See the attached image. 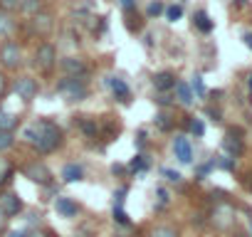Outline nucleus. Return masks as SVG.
Instances as JSON below:
<instances>
[{
	"label": "nucleus",
	"instance_id": "1",
	"mask_svg": "<svg viewBox=\"0 0 252 237\" xmlns=\"http://www.w3.org/2000/svg\"><path fill=\"white\" fill-rule=\"evenodd\" d=\"M23 139L37 156H50L64 144V134L52 118H35L32 124L23 129Z\"/></svg>",
	"mask_w": 252,
	"mask_h": 237
},
{
	"label": "nucleus",
	"instance_id": "2",
	"mask_svg": "<svg viewBox=\"0 0 252 237\" xmlns=\"http://www.w3.org/2000/svg\"><path fill=\"white\" fill-rule=\"evenodd\" d=\"M57 62H60V55H57V45L50 42V40H40L30 55V64L32 69L40 74V77H52L57 72Z\"/></svg>",
	"mask_w": 252,
	"mask_h": 237
},
{
	"label": "nucleus",
	"instance_id": "3",
	"mask_svg": "<svg viewBox=\"0 0 252 237\" xmlns=\"http://www.w3.org/2000/svg\"><path fill=\"white\" fill-rule=\"evenodd\" d=\"M55 91H57L64 101L77 104V101H84V99L89 96V84H87V79H82V77H60L57 84H55Z\"/></svg>",
	"mask_w": 252,
	"mask_h": 237
},
{
	"label": "nucleus",
	"instance_id": "4",
	"mask_svg": "<svg viewBox=\"0 0 252 237\" xmlns=\"http://www.w3.org/2000/svg\"><path fill=\"white\" fill-rule=\"evenodd\" d=\"M25 67V50L18 40L0 42V69L3 72H20Z\"/></svg>",
	"mask_w": 252,
	"mask_h": 237
},
{
	"label": "nucleus",
	"instance_id": "5",
	"mask_svg": "<svg viewBox=\"0 0 252 237\" xmlns=\"http://www.w3.org/2000/svg\"><path fill=\"white\" fill-rule=\"evenodd\" d=\"M10 89L25 106H30L40 94V79L35 74H18L15 79H10Z\"/></svg>",
	"mask_w": 252,
	"mask_h": 237
},
{
	"label": "nucleus",
	"instance_id": "6",
	"mask_svg": "<svg viewBox=\"0 0 252 237\" xmlns=\"http://www.w3.org/2000/svg\"><path fill=\"white\" fill-rule=\"evenodd\" d=\"M28 25L40 40H50L57 30V20H55V13L50 10V5L42 8L40 13H35L32 18H28Z\"/></svg>",
	"mask_w": 252,
	"mask_h": 237
},
{
	"label": "nucleus",
	"instance_id": "7",
	"mask_svg": "<svg viewBox=\"0 0 252 237\" xmlns=\"http://www.w3.org/2000/svg\"><path fill=\"white\" fill-rule=\"evenodd\" d=\"M20 171H23V176H25L30 183H37V185H42V188H47V185L55 180L52 168H50L42 158H32V161H28Z\"/></svg>",
	"mask_w": 252,
	"mask_h": 237
},
{
	"label": "nucleus",
	"instance_id": "8",
	"mask_svg": "<svg viewBox=\"0 0 252 237\" xmlns=\"http://www.w3.org/2000/svg\"><path fill=\"white\" fill-rule=\"evenodd\" d=\"M0 212H3L8 220L20 217L25 212V203H23L18 190H13V188H3V190H0Z\"/></svg>",
	"mask_w": 252,
	"mask_h": 237
},
{
	"label": "nucleus",
	"instance_id": "9",
	"mask_svg": "<svg viewBox=\"0 0 252 237\" xmlns=\"http://www.w3.org/2000/svg\"><path fill=\"white\" fill-rule=\"evenodd\" d=\"M57 69L62 72V77H82V79H87V77H89V62H87L84 57H79V55L60 57Z\"/></svg>",
	"mask_w": 252,
	"mask_h": 237
},
{
	"label": "nucleus",
	"instance_id": "10",
	"mask_svg": "<svg viewBox=\"0 0 252 237\" xmlns=\"http://www.w3.org/2000/svg\"><path fill=\"white\" fill-rule=\"evenodd\" d=\"M210 222L218 227V230H230L235 225V207L230 203H218L210 212Z\"/></svg>",
	"mask_w": 252,
	"mask_h": 237
},
{
	"label": "nucleus",
	"instance_id": "11",
	"mask_svg": "<svg viewBox=\"0 0 252 237\" xmlns=\"http://www.w3.org/2000/svg\"><path fill=\"white\" fill-rule=\"evenodd\" d=\"M171 146H173V156L181 163H193V144H190L188 136H183V134L173 136V144Z\"/></svg>",
	"mask_w": 252,
	"mask_h": 237
},
{
	"label": "nucleus",
	"instance_id": "12",
	"mask_svg": "<svg viewBox=\"0 0 252 237\" xmlns=\"http://www.w3.org/2000/svg\"><path fill=\"white\" fill-rule=\"evenodd\" d=\"M15 32H18L15 13L0 8V42H3V40H15Z\"/></svg>",
	"mask_w": 252,
	"mask_h": 237
},
{
	"label": "nucleus",
	"instance_id": "13",
	"mask_svg": "<svg viewBox=\"0 0 252 237\" xmlns=\"http://www.w3.org/2000/svg\"><path fill=\"white\" fill-rule=\"evenodd\" d=\"M55 210H57L62 217L69 220V217H77L82 207H79V203H77L74 198H69V195H60V198L55 200Z\"/></svg>",
	"mask_w": 252,
	"mask_h": 237
},
{
	"label": "nucleus",
	"instance_id": "14",
	"mask_svg": "<svg viewBox=\"0 0 252 237\" xmlns=\"http://www.w3.org/2000/svg\"><path fill=\"white\" fill-rule=\"evenodd\" d=\"M23 124V116H18L15 111H8V109H0V131H10L15 134Z\"/></svg>",
	"mask_w": 252,
	"mask_h": 237
},
{
	"label": "nucleus",
	"instance_id": "15",
	"mask_svg": "<svg viewBox=\"0 0 252 237\" xmlns=\"http://www.w3.org/2000/svg\"><path fill=\"white\" fill-rule=\"evenodd\" d=\"M109 89H111L114 99H119V101H129V96H131L129 84H126L121 77H109Z\"/></svg>",
	"mask_w": 252,
	"mask_h": 237
},
{
	"label": "nucleus",
	"instance_id": "16",
	"mask_svg": "<svg viewBox=\"0 0 252 237\" xmlns=\"http://www.w3.org/2000/svg\"><path fill=\"white\" fill-rule=\"evenodd\" d=\"M173 94H176V101H178L181 106H190V104L195 101V94H193L190 84H186V82H176Z\"/></svg>",
	"mask_w": 252,
	"mask_h": 237
},
{
	"label": "nucleus",
	"instance_id": "17",
	"mask_svg": "<svg viewBox=\"0 0 252 237\" xmlns=\"http://www.w3.org/2000/svg\"><path fill=\"white\" fill-rule=\"evenodd\" d=\"M50 3H45V0H20V5H18V15H23L25 20L32 18L35 13H40L42 8H47Z\"/></svg>",
	"mask_w": 252,
	"mask_h": 237
},
{
	"label": "nucleus",
	"instance_id": "18",
	"mask_svg": "<svg viewBox=\"0 0 252 237\" xmlns=\"http://www.w3.org/2000/svg\"><path fill=\"white\" fill-rule=\"evenodd\" d=\"M176 82H178V79H176L171 72H158V74L154 77V87H156L158 91H168V89H173Z\"/></svg>",
	"mask_w": 252,
	"mask_h": 237
},
{
	"label": "nucleus",
	"instance_id": "19",
	"mask_svg": "<svg viewBox=\"0 0 252 237\" xmlns=\"http://www.w3.org/2000/svg\"><path fill=\"white\" fill-rule=\"evenodd\" d=\"M62 178H64L67 183H77V180L84 178V168H82L79 163H67V166L62 168Z\"/></svg>",
	"mask_w": 252,
	"mask_h": 237
},
{
	"label": "nucleus",
	"instance_id": "20",
	"mask_svg": "<svg viewBox=\"0 0 252 237\" xmlns=\"http://www.w3.org/2000/svg\"><path fill=\"white\" fill-rule=\"evenodd\" d=\"M18 144V134H10V131H0V156H5L8 151H13Z\"/></svg>",
	"mask_w": 252,
	"mask_h": 237
},
{
	"label": "nucleus",
	"instance_id": "21",
	"mask_svg": "<svg viewBox=\"0 0 252 237\" xmlns=\"http://www.w3.org/2000/svg\"><path fill=\"white\" fill-rule=\"evenodd\" d=\"M151 237H181V230L176 225H156L151 230Z\"/></svg>",
	"mask_w": 252,
	"mask_h": 237
},
{
	"label": "nucleus",
	"instance_id": "22",
	"mask_svg": "<svg viewBox=\"0 0 252 237\" xmlns=\"http://www.w3.org/2000/svg\"><path fill=\"white\" fill-rule=\"evenodd\" d=\"M222 148L230 153V158H237V156L242 153V141L235 139V136H227V139L222 141Z\"/></svg>",
	"mask_w": 252,
	"mask_h": 237
},
{
	"label": "nucleus",
	"instance_id": "23",
	"mask_svg": "<svg viewBox=\"0 0 252 237\" xmlns=\"http://www.w3.org/2000/svg\"><path fill=\"white\" fill-rule=\"evenodd\" d=\"M25 237H60L55 230H50L47 225H37V227H28Z\"/></svg>",
	"mask_w": 252,
	"mask_h": 237
},
{
	"label": "nucleus",
	"instance_id": "24",
	"mask_svg": "<svg viewBox=\"0 0 252 237\" xmlns=\"http://www.w3.org/2000/svg\"><path fill=\"white\" fill-rule=\"evenodd\" d=\"M13 166L5 161V158H0V190H3L8 183H10V178H13Z\"/></svg>",
	"mask_w": 252,
	"mask_h": 237
},
{
	"label": "nucleus",
	"instance_id": "25",
	"mask_svg": "<svg viewBox=\"0 0 252 237\" xmlns=\"http://www.w3.org/2000/svg\"><path fill=\"white\" fill-rule=\"evenodd\" d=\"M193 23H195V28L203 30V32H210V30H213V23H210L208 13H203V10H198V13L193 15Z\"/></svg>",
	"mask_w": 252,
	"mask_h": 237
},
{
	"label": "nucleus",
	"instance_id": "26",
	"mask_svg": "<svg viewBox=\"0 0 252 237\" xmlns=\"http://www.w3.org/2000/svg\"><path fill=\"white\" fill-rule=\"evenodd\" d=\"M163 13H166V18H168L171 23H176V20H178V18L183 15V8H181V5H168V8L163 10Z\"/></svg>",
	"mask_w": 252,
	"mask_h": 237
},
{
	"label": "nucleus",
	"instance_id": "27",
	"mask_svg": "<svg viewBox=\"0 0 252 237\" xmlns=\"http://www.w3.org/2000/svg\"><path fill=\"white\" fill-rule=\"evenodd\" d=\"M8 91H10V79H8V72L0 69V99H3Z\"/></svg>",
	"mask_w": 252,
	"mask_h": 237
},
{
	"label": "nucleus",
	"instance_id": "28",
	"mask_svg": "<svg viewBox=\"0 0 252 237\" xmlns=\"http://www.w3.org/2000/svg\"><path fill=\"white\" fill-rule=\"evenodd\" d=\"M166 10V5L161 3V0H154V3L149 5V18H156V15H161Z\"/></svg>",
	"mask_w": 252,
	"mask_h": 237
},
{
	"label": "nucleus",
	"instance_id": "29",
	"mask_svg": "<svg viewBox=\"0 0 252 237\" xmlns=\"http://www.w3.org/2000/svg\"><path fill=\"white\" fill-rule=\"evenodd\" d=\"M188 129H190V134H195V136H203V121H200V118H193V121L188 124Z\"/></svg>",
	"mask_w": 252,
	"mask_h": 237
},
{
	"label": "nucleus",
	"instance_id": "30",
	"mask_svg": "<svg viewBox=\"0 0 252 237\" xmlns=\"http://www.w3.org/2000/svg\"><path fill=\"white\" fill-rule=\"evenodd\" d=\"M0 237H25V227H8Z\"/></svg>",
	"mask_w": 252,
	"mask_h": 237
},
{
	"label": "nucleus",
	"instance_id": "31",
	"mask_svg": "<svg viewBox=\"0 0 252 237\" xmlns=\"http://www.w3.org/2000/svg\"><path fill=\"white\" fill-rule=\"evenodd\" d=\"M18 5H20V0H0V8H5L10 13H18Z\"/></svg>",
	"mask_w": 252,
	"mask_h": 237
},
{
	"label": "nucleus",
	"instance_id": "32",
	"mask_svg": "<svg viewBox=\"0 0 252 237\" xmlns=\"http://www.w3.org/2000/svg\"><path fill=\"white\" fill-rule=\"evenodd\" d=\"M190 89H193V94H198V96H203V94H205V87H203V79H200V77H195V79H193V84H190Z\"/></svg>",
	"mask_w": 252,
	"mask_h": 237
},
{
	"label": "nucleus",
	"instance_id": "33",
	"mask_svg": "<svg viewBox=\"0 0 252 237\" xmlns=\"http://www.w3.org/2000/svg\"><path fill=\"white\" fill-rule=\"evenodd\" d=\"M8 227H10V220H8V217H5L3 212H0V235H3V232H5Z\"/></svg>",
	"mask_w": 252,
	"mask_h": 237
},
{
	"label": "nucleus",
	"instance_id": "34",
	"mask_svg": "<svg viewBox=\"0 0 252 237\" xmlns=\"http://www.w3.org/2000/svg\"><path fill=\"white\" fill-rule=\"evenodd\" d=\"M163 176H168V180H173V183H178V180H181V176H178V173H173V171H163Z\"/></svg>",
	"mask_w": 252,
	"mask_h": 237
},
{
	"label": "nucleus",
	"instance_id": "35",
	"mask_svg": "<svg viewBox=\"0 0 252 237\" xmlns=\"http://www.w3.org/2000/svg\"><path fill=\"white\" fill-rule=\"evenodd\" d=\"M119 3H121L124 10H131V8H134V0H119Z\"/></svg>",
	"mask_w": 252,
	"mask_h": 237
},
{
	"label": "nucleus",
	"instance_id": "36",
	"mask_svg": "<svg viewBox=\"0 0 252 237\" xmlns=\"http://www.w3.org/2000/svg\"><path fill=\"white\" fill-rule=\"evenodd\" d=\"M247 235H250V237H252V215H250V217H247Z\"/></svg>",
	"mask_w": 252,
	"mask_h": 237
},
{
	"label": "nucleus",
	"instance_id": "37",
	"mask_svg": "<svg viewBox=\"0 0 252 237\" xmlns=\"http://www.w3.org/2000/svg\"><path fill=\"white\" fill-rule=\"evenodd\" d=\"M232 237H250V235H245V232H240V235H232Z\"/></svg>",
	"mask_w": 252,
	"mask_h": 237
},
{
	"label": "nucleus",
	"instance_id": "38",
	"mask_svg": "<svg viewBox=\"0 0 252 237\" xmlns=\"http://www.w3.org/2000/svg\"><path fill=\"white\" fill-rule=\"evenodd\" d=\"M45 3H52V0H45Z\"/></svg>",
	"mask_w": 252,
	"mask_h": 237
},
{
	"label": "nucleus",
	"instance_id": "39",
	"mask_svg": "<svg viewBox=\"0 0 252 237\" xmlns=\"http://www.w3.org/2000/svg\"><path fill=\"white\" fill-rule=\"evenodd\" d=\"M250 87H252V82H250Z\"/></svg>",
	"mask_w": 252,
	"mask_h": 237
}]
</instances>
